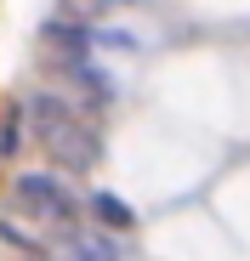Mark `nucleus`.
Segmentation results:
<instances>
[{"label": "nucleus", "instance_id": "nucleus-2", "mask_svg": "<svg viewBox=\"0 0 250 261\" xmlns=\"http://www.w3.org/2000/svg\"><path fill=\"white\" fill-rule=\"evenodd\" d=\"M34 148L46 153L57 170H68V176H86V170H97V159H103V137H97V125L80 108L68 119L46 125V130H34Z\"/></svg>", "mask_w": 250, "mask_h": 261}, {"label": "nucleus", "instance_id": "nucleus-3", "mask_svg": "<svg viewBox=\"0 0 250 261\" xmlns=\"http://www.w3.org/2000/svg\"><path fill=\"white\" fill-rule=\"evenodd\" d=\"M34 46H40V57L46 63H57V68H80V63H91V29L80 23V17H46L34 29Z\"/></svg>", "mask_w": 250, "mask_h": 261}, {"label": "nucleus", "instance_id": "nucleus-7", "mask_svg": "<svg viewBox=\"0 0 250 261\" xmlns=\"http://www.w3.org/2000/svg\"><path fill=\"white\" fill-rule=\"evenodd\" d=\"M114 6V0H57V12L63 17H80V23H91V17H103Z\"/></svg>", "mask_w": 250, "mask_h": 261}, {"label": "nucleus", "instance_id": "nucleus-1", "mask_svg": "<svg viewBox=\"0 0 250 261\" xmlns=\"http://www.w3.org/2000/svg\"><path fill=\"white\" fill-rule=\"evenodd\" d=\"M12 210L29 216V227H57L68 239H74V222H80L74 193L57 176H46V170H23V176L12 182Z\"/></svg>", "mask_w": 250, "mask_h": 261}, {"label": "nucleus", "instance_id": "nucleus-5", "mask_svg": "<svg viewBox=\"0 0 250 261\" xmlns=\"http://www.w3.org/2000/svg\"><path fill=\"white\" fill-rule=\"evenodd\" d=\"M91 216H97V222H103L108 233H131V227H137V210L125 204L119 193H103V188L91 193Z\"/></svg>", "mask_w": 250, "mask_h": 261}, {"label": "nucleus", "instance_id": "nucleus-4", "mask_svg": "<svg viewBox=\"0 0 250 261\" xmlns=\"http://www.w3.org/2000/svg\"><path fill=\"white\" fill-rule=\"evenodd\" d=\"M29 148V114H23V97L0 108V159H17Z\"/></svg>", "mask_w": 250, "mask_h": 261}, {"label": "nucleus", "instance_id": "nucleus-6", "mask_svg": "<svg viewBox=\"0 0 250 261\" xmlns=\"http://www.w3.org/2000/svg\"><path fill=\"white\" fill-rule=\"evenodd\" d=\"M0 239H6L12 250H40V239H34V227H23L17 216H0Z\"/></svg>", "mask_w": 250, "mask_h": 261}]
</instances>
